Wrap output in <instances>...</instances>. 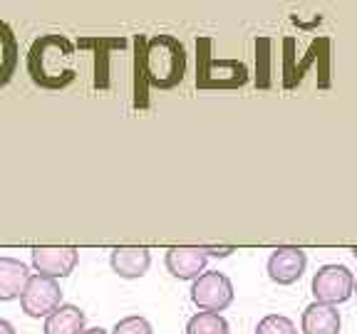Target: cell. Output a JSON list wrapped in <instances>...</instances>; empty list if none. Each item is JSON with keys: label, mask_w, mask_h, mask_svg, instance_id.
I'll list each match as a JSON object with an SVG mask.
<instances>
[{"label": "cell", "mask_w": 357, "mask_h": 334, "mask_svg": "<svg viewBox=\"0 0 357 334\" xmlns=\"http://www.w3.org/2000/svg\"><path fill=\"white\" fill-rule=\"evenodd\" d=\"M144 74L156 89L176 87L186 74V47L174 35H154L144 47Z\"/></svg>", "instance_id": "2"}, {"label": "cell", "mask_w": 357, "mask_h": 334, "mask_svg": "<svg viewBox=\"0 0 357 334\" xmlns=\"http://www.w3.org/2000/svg\"><path fill=\"white\" fill-rule=\"evenodd\" d=\"M236 253V248H206V255H213V257H226Z\"/></svg>", "instance_id": "17"}, {"label": "cell", "mask_w": 357, "mask_h": 334, "mask_svg": "<svg viewBox=\"0 0 357 334\" xmlns=\"http://www.w3.org/2000/svg\"><path fill=\"white\" fill-rule=\"evenodd\" d=\"M355 295H357V280H355Z\"/></svg>", "instance_id": "21"}, {"label": "cell", "mask_w": 357, "mask_h": 334, "mask_svg": "<svg viewBox=\"0 0 357 334\" xmlns=\"http://www.w3.org/2000/svg\"><path fill=\"white\" fill-rule=\"evenodd\" d=\"M301 329L303 334H337L340 332V312L333 305L312 302L303 312Z\"/></svg>", "instance_id": "11"}, {"label": "cell", "mask_w": 357, "mask_h": 334, "mask_svg": "<svg viewBox=\"0 0 357 334\" xmlns=\"http://www.w3.org/2000/svg\"><path fill=\"white\" fill-rule=\"evenodd\" d=\"M33 275L28 273V265L15 257H0V302H10L15 297H22L28 280Z\"/></svg>", "instance_id": "10"}, {"label": "cell", "mask_w": 357, "mask_h": 334, "mask_svg": "<svg viewBox=\"0 0 357 334\" xmlns=\"http://www.w3.org/2000/svg\"><path fill=\"white\" fill-rule=\"evenodd\" d=\"M17 55H20V50H17L15 33H13L10 25L0 17V89L6 87L13 79V74H15Z\"/></svg>", "instance_id": "13"}, {"label": "cell", "mask_w": 357, "mask_h": 334, "mask_svg": "<svg viewBox=\"0 0 357 334\" xmlns=\"http://www.w3.org/2000/svg\"><path fill=\"white\" fill-rule=\"evenodd\" d=\"M191 302L201 312H216V315H221L234 302V285L218 270L204 273L191 285Z\"/></svg>", "instance_id": "3"}, {"label": "cell", "mask_w": 357, "mask_h": 334, "mask_svg": "<svg viewBox=\"0 0 357 334\" xmlns=\"http://www.w3.org/2000/svg\"><path fill=\"white\" fill-rule=\"evenodd\" d=\"M112 334H154L151 332V324L146 317H139V315H132V317H124L114 324Z\"/></svg>", "instance_id": "16"}, {"label": "cell", "mask_w": 357, "mask_h": 334, "mask_svg": "<svg viewBox=\"0 0 357 334\" xmlns=\"http://www.w3.org/2000/svg\"><path fill=\"white\" fill-rule=\"evenodd\" d=\"M0 334H15V327L8 319H0Z\"/></svg>", "instance_id": "18"}, {"label": "cell", "mask_w": 357, "mask_h": 334, "mask_svg": "<svg viewBox=\"0 0 357 334\" xmlns=\"http://www.w3.org/2000/svg\"><path fill=\"white\" fill-rule=\"evenodd\" d=\"M82 334H107V332L102 327H95V329H84Z\"/></svg>", "instance_id": "19"}, {"label": "cell", "mask_w": 357, "mask_h": 334, "mask_svg": "<svg viewBox=\"0 0 357 334\" xmlns=\"http://www.w3.org/2000/svg\"><path fill=\"white\" fill-rule=\"evenodd\" d=\"M206 248H169L167 270L178 280H196L206 270Z\"/></svg>", "instance_id": "8"}, {"label": "cell", "mask_w": 357, "mask_h": 334, "mask_svg": "<svg viewBox=\"0 0 357 334\" xmlns=\"http://www.w3.org/2000/svg\"><path fill=\"white\" fill-rule=\"evenodd\" d=\"M84 312L75 305H62L45 319L43 334H82L84 332Z\"/></svg>", "instance_id": "12"}, {"label": "cell", "mask_w": 357, "mask_h": 334, "mask_svg": "<svg viewBox=\"0 0 357 334\" xmlns=\"http://www.w3.org/2000/svg\"><path fill=\"white\" fill-rule=\"evenodd\" d=\"M112 270L124 280H137L149 270L151 255L146 248H114L109 255Z\"/></svg>", "instance_id": "9"}, {"label": "cell", "mask_w": 357, "mask_h": 334, "mask_svg": "<svg viewBox=\"0 0 357 334\" xmlns=\"http://www.w3.org/2000/svg\"><path fill=\"white\" fill-rule=\"evenodd\" d=\"M186 334H229V322L216 312H196L186 322Z\"/></svg>", "instance_id": "14"}, {"label": "cell", "mask_w": 357, "mask_h": 334, "mask_svg": "<svg viewBox=\"0 0 357 334\" xmlns=\"http://www.w3.org/2000/svg\"><path fill=\"white\" fill-rule=\"evenodd\" d=\"M30 257L38 275L57 280L73 273L79 260V250L77 248H33Z\"/></svg>", "instance_id": "6"}, {"label": "cell", "mask_w": 357, "mask_h": 334, "mask_svg": "<svg viewBox=\"0 0 357 334\" xmlns=\"http://www.w3.org/2000/svg\"><path fill=\"white\" fill-rule=\"evenodd\" d=\"M352 255H355V260H357V248H352Z\"/></svg>", "instance_id": "20"}, {"label": "cell", "mask_w": 357, "mask_h": 334, "mask_svg": "<svg viewBox=\"0 0 357 334\" xmlns=\"http://www.w3.org/2000/svg\"><path fill=\"white\" fill-rule=\"evenodd\" d=\"M28 74L43 89H65L77 77L75 47L65 35H40L28 50Z\"/></svg>", "instance_id": "1"}, {"label": "cell", "mask_w": 357, "mask_h": 334, "mask_svg": "<svg viewBox=\"0 0 357 334\" xmlns=\"http://www.w3.org/2000/svg\"><path fill=\"white\" fill-rule=\"evenodd\" d=\"M256 334H298V327L293 319L283 317V315H266L258 322Z\"/></svg>", "instance_id": "15"}, {"label": "cell", "mask_w": 357, "mask_h": 334, "mask_svg": "<svg viewBox=\"0 0 357 334\" xmlns=\"http://www.w3.org/2000/svg\"><path fill=\"white\" fill-rule=\"evenodd\" d=\"M307 255L301 248H275L268 257V278L275 285H293L303 278Z\"/></svg>", "instance_id": "7"}, {"label": "cell", "mask_w": 357, "mask_h": 334, "mask_svg": "<svg viewBox=\"0 0 357 334\" xmlns=\"http://www.w3.org/2000/svg\"><path fill=\"white\" fill-rule=\"evenodd\" d=\"M312 295L323 305H340L355 295V278L345 265H323L312 278Z\"/></svg>", "instance_id": "4"}, {"label": "cell", "mask_w": 357, "mask_h": 334, "mask_svg": "<svg viewBox=\"0 0 357 334\" xmlns=\"http://www.w3.org/2000/svg\"><path fill=\"white\" fill-rule=\"evenodd\" d=\"M20 307L28 317L47 319L57 307H62V289L57 280L45 278V275H33L20 297Z\"/></svg>", "instance_id": "5"}]
</instances>
